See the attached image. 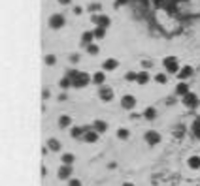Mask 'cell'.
Segmentation results:
<instances>
[{
	"mask_svg": "<svg viewBox=\"0 0 200 186\" xmlns=\"http://www.w3.org/2000/svg\"><path fill=\"white\" fill-rule=\"evenodd\" d=\"M191 74H192V70H191L189 66H187V68H183V70L180 71V79H185V77H189Z\"/></svg>",
	"mask_w": 200,
	"mask_h": 186,
	"instance_id": "obj_9",
	"label": "cell"
},
{
	"mask_svg": "<svg viewBox=\"0 0 200 186\" xmlns=\"http://www.w3.org/2000/svg\"><path fill=\"white\" fill-rule=\"evenodd\" d=\"M134 104H136V100H134L132 96H125L123 98V107H127V109H130Z\"/></svg>",
	"mask_w": 200,
	"mask_h": 186,
	"instance_id": "obj_4",
	"label": "cell"
},
{
	"mask_svg": "<svg viewBox=\"0 0 200 186\" xmlns=\"http://www.w3.org/2000/svg\"><path fill=\"white\" fill-rule=\"evenodd\" d=\"M121 2H127V0H117V4H121Z\"/></svg>",
	"mask_w": 200,
	"mask_h": 186,
	"instance_id": "obj_32",
	"label": "cell"
},
{
	"mask_svg": "<svg viewBox=\"0 0 200 186\" xmlns=\"http://www.w3.org/2000/svg\"><path fill=\"white\" fill-rule=\"evenodd\" d=\"M145 117H147V118H153V117H155V109H147V111H145Z\"/></svg>",
	"mask_w": 200,
	"mask_h": 186,
	"instance_id": "obj_17",
	"label": "cell"
},
{
	"mask_svg": "<svg viewBox=\"0 0 200 186\" xmlns=\"http://www.w3.org/2000/svg\"><path fill=\"white\" fill-rule=\"evenodd\" d=\"M95 21H96V25H98L100 28H104V26L110 25V19H108V17H96Z\"/></svg>",
	"mask_w": 200,
	"mask_h": 186,
	"instance_id": "obj_5",
	"label": "cell"
},
{
	"mask_svg": "<svg viewBox=\"0 0 200 186\" xmlns=\"http://www.w3.org/2000/svg\"><path fill=\"white\" fill-rule=\"evenodd\" d=\"M100 96H102V100H111V88H102Z\"/></svg>",
	"mask_w": 200,
	"mask_h": 186,
	"instance_id": "obj_8",
	"label": "cell"
},
{
	"mask_svg": "<svg viewBox=\"0 0 200 186\" xmlns=\"http://www.w3.org/2000/svg\"><path fill=\"white\" fill-rule=\"evenodd\" d=\"M195 132L200 135V122H195Z\"/></svg>",
	"mask_w": 200,
	"mask_h": 186,
	"instance_id": "obj_26",
	"label": "cell"
},
{
	"mask_svg": "<svg viewBox=\"0 0 200 186\" xmlns=\"http://www.w3.org/2000/svg\"><path fill=\"white\" fill-rule=\"evenodd\" d=\"M191 166H192V167H198V166H200V160H198V158H196V160H191Z\"/></svg>",
	"mask_w": 200,
	"mask_h": 186,
	"instance_id": "obj_23",
	"label": "cell"
},
{
	"mask_svg": "<svg viewBox=\"0 0 200 186\" xmlns=\"http://www.w3.org/2000/svg\"><path fill=\"white\" fill-rule=\"evenodd\" d=\"M89 10H92V11H98V10H100V6H98V4H92Z\"/></svg>",
	"mask_w": 200,
	"mask_h": 186,
	"instance_id": "obj_24",
	"label": "cell"
},
{
	"mask_svg": "<svg viewBox=\"0 0 200 186\" xmlns=\"http://www.w3.org/2000/svg\"><path fill=\"white\" fill-rule=\"evenodd\" d=\"M196 102H198V100H196L195 94H187V96H185V104H187V105H196Z\"/></svg>",
	"mask_w": 200,
	"mask_h": 186,
	"instance_id": "obj_7",
	"label": "cell"
},
{
	"mask_svg": "<svg viewBox=\"0 0 200 186\" xmlns=\"http://www.w3.org/2000/svg\"><path fill=\"white\" fill-rule=\"evenodd\" d=\"M147 79H149V75H147V74H140V75H138V81H140V83H145Z\"/></svg>",
	"mask_w": 200,
	"mask_h": 186,
	"instance_id": "obj_14",
	"label": "cell"
},
{
	"mask_svg": "<svg viewBox=\"0 0 200 186\" xmlns=\"http://www.w3.org/2000/svg\"><path fill=\"white\" fill-rule=\"evenodd\" d=\"M61 124H68V117H62L61 118Z\"/></svg>",
	"mask_w": 200,
	"mask_h": 186,
	"instance_id": "obj_28",
	"label": "cell"
},
{
	"mask_svg": "<svg viewBox=\"0 0 200 186\" xmlns=\"http://www.w3.org/2000/svg\"><path fill=\"white\" fill-rule=\"evenodd\" d=\"M125 186H130V184H125Z\"/></svg>",
	"mask_w": 200,
	"mask_h": 186,
	"instance_id": "obj_33",
	"label": "cell"
},
{
	"mask_svg": "<svg viewBox=\"0 0 200 186\" xmlns=\"http://www.w3.org/2000/svg\"><path fill=\"white\" fill-rule=\"evenodd\" d=\"M177 92H180V94H187V85L180 83V85H177Z\"/></svg>",
	"mask_w": 200,
	"mask_h": 186,
	"instance_id": "obj_11",
	"label": "cell"
},
{
	"mask_svg": "<svg viewBox=\"0 0 200 186\" xmlns=\"http://www.w3.org/2000/svg\"><path fill=\"white\" fill-rule=\"evenodd\" d=\"M72 77H74V85L76 87H85L89 83V75L80 74V71H72Z\"/></svg>",
	"mask_w": 200,
	"mask_h": 186,
	"instance_id": "obj_1",
	"label": "cell"
},
{
	"mask_svg": "<svg viewBox=\"0 0 200 186\" xmlns=\"http://www.w3.org/2000/svg\"><path fill=\"white\" fill-rule=\"evenodd\" d=\"M70 186H80V182H77V181H74V182L70 184Z\"/></svg>",
	"mask_w": 200,
	"mask_h": 186,
	"instance_id": "obj_30",
	"label": "cell"
},
{
	"mask_svg": "<svg viewBox=\"0 0 200 186\" xmlns=\"http://www.w3.org/2000/svg\"><path fill=\"white\" fill-rule=\"evenodd\" d=\"M45 62H47V64H53V62H55V56H53V55L45 56Z\"/></svg>",
	"mask_w": 200,
	"mask_h": 186,
	"instance_id": "obj_20",
	"label": "cell"
},
{
	"mask_svg": "<svg viewBox=\"0 0 200 186\" xmlns=\"http://www.w3.org/2000/svg\"><path fill=\"white\" fill-rule=\"evenodd\" d=\"M145 137H147V141H159V135H157V134H151V132H149Z\"/></svg>",
	"mask_w": 200,
	"mask_h": 186,
	"instance_id": "obj_13",
	"label": "cell"
},
{
	"mask_svg": "<svg viewBox=\"0 0 200 186\" xmlns=\"http://www.w3.org/2000/svg\"><path fill=\"white\" fill-rule=\"evenodd\" d=\"M49 143H51V148H59V143H57V141H53V139H51Z\"/></svg>",
	"mask_w": 200,
	"mask_h": 186,
	"instance_id": "obj_27",
	"label": "cell"
},
{
	"mask_svg": "<svg viewBox=\"0 0 200 186\" xmlns=\"http://www.w3.org/2000/svg\"><path fill=\"white\" fill-rule=\"evenodd\" d=\"M104 68H106V70H115V68H117V60H113V58L106 60V62H104Z\"/></svg>",
	"mask_w": 200,
	"mask_h": 186,
	"instance_id": "obj_6",
	"label": "cell"
},
{
	"mask_svg": "<svg viewBox=\"0 0 200 186\" xmlns=\"http://www.w3.org/2000/svg\"><path fill=\"white\" fill-rule=\"evenodd\" d=\"M95 36H96V38H102V36H104V28H98V30L95 32Z\"/></svg>",
	"mask_w": 200,
	"mask_h": 186,
	"instance_id": "obj_19",
	"label": "cell"
},
{
	"mask_svg": "<svg viewBox=\"0 0 200 186\" xmlns=\"http://www.w3.org/2000/svg\"><path fill=\"white\" fill-rule=\"evenodd\" d=\"M155 79H157V83H164V81H166V75H164V74H159Z\"/></svg>",
	"mask_w": 200,
	"mask_h": 186,
	"instance_id": "obj_15",
	"label": "cell"
},
{
	"mask_svg": "<svg viewBox=\"0 0 200 186\" xmlns=\"http://www.w3.org/2000/svg\"><path fill=\"white\" fill-rule=\"evenodd\" d=\"M87 139H89V141H95L96 135H95V134H87Z\"/></svg>",
	"mask_w": 200,
	"mask_h": 186,
	"instance_id": "obj_25",
	"label": "cell"
},
{
	"mask_svg": "<svg viewBox=\"0 0 200 186\" xmlns=\"http://www.w3.org/2000/svg\"><path fill=\"white\" fill-rule=\"evenodd\" d=\"M59 2H62V4H68V2H70V0H59Z\"/></svg>",
	"mask_w": 200,
	"mask_h": 186,
	"instance_id": "obj_31",
	"label": "cell"
},
{
	"mask_svg": "<svg viewBox=\"0 0 200 186\" xmlns=\"http://www.w3.org/2000/svg\"><path fill=\"white\" fill-rule=\"evenodd\" d=\"M164 66L168 68V71H170V74H176V71H177V64H176V58H172V56L164 58Z\"/></svg>",
	"mask_w": 200,
	"mask_h": 186,
	"instance_id": "obj_2",
	"label": "cell"
},
{
	"mask_svg": "<svg viewBox=\"0 0 200 186\" xmlns=\"http://www.w3.org/2000/svg\"><path fill=\"white\" fill-rule=\"evenodd\" d=\"M127 135H128V134H127L125 130H121V132H119V137H127Z\"/></svg>",
	"mask_w": 200,
	"mask_h": 186,
	"instance_id": "obj_29",
	"label": "cell"
},
{
	"mask_svg": "<svg viewBox=\"0 0 200 186\" xmlns=\"http://www.w3.org/2000/svg\"><path fill=\"white\" fill-rule=\"evenodd\" d=\"M92 79H95V83H104V74H102V71H98V74H95Z\"/></svg>",
	"mask_w": 200,
	"mask_h": 186,
	"instance_id": "obj_10",
	"label": "cell"
},
{
	"mask_svg": "<svg viewBox=\"0 0 200 186\" xmlns=\"http://www.w3.org/2000/svg\"><path fill=\"white\" fill-rule=\"evenodd\" d=\"M127 79H128V81H132V79H138V75H136V74H134V71H130V74H128V75H127Z\"/></svg>",
	"mask_w": 200,
	"mask_h": 186,
	"instance_id": "obj_18",
	"label": "cell"
},
{
	"mask_svg": "<svg viewBox=\"0 0 200 186\" xmlns=\"http://www.w3.org/2000/svg\"><path fill=\"white\" fill-rule=\"evenodd\" d=\"M95 126L98 128V130H100V132H102V130H106V124H104V122H96Z\"/></svg>",
	"mask_w": 200,
	"mask_h": 186,
	"instance_id": "obj_21",
	"label": "cell"
},
{
	"mask_svg": "<svg viewBox=\"0 0 200 186\" xmlns=\"http://www.w3.org/2000/svg\"><path fill=\"white\" fill-rule=\"evenodd\" d=\"M49 25H51L53 28H61L64 25V17L62 15H53L51 19H49Z\"/></svg>",
	"mask_w": 200,
	"mask_h": 186,
	"instance_id": "obj_3",
	"label": "cell"
},
{
	"mask_svg": "<svg viewBox=\"0 0 200 186\" xmlns=\"http://www.w3.org/2000/svg\"><path fill=\"white\" fill-rule=\"evenodd\" d=\"M92 38H95V34H92V32H85L83 34V41H85V44H89Z\"/></svg>",
	"mask_w": 200,
	"mask_h": 186,
	"instance_id": "obj_12",
	"label": "cell"
},
{
	"mask_svg": "<svg viewBox=\"0 0 200 186\" xmlns=\"http://www.w3.org/2000/svg\"><path fill=\"white\" fill-rule=\"evenodd\" d=\"M89 53H91V55H96V53H98V47H96V45H89Z\"/></svg>",
	"mask_w": 200,
	"mask_h": 186,
	"instance_id": "obj_16",
	"label": "cell"
},
{
	"mask_svg": "<svg viewBox=\"0 0 200 186\" xmlns=\"http://www.w3.org/2000/svg\"><path fill=\"white\" fill-rule=\"evenodd\" d=\"M68 85H70V79H62V81H61V87H64V88H66Z\"/></svg>",
	"mask_w": 200,
	"mask_h": 186,
	"instance_id": "obj_22",
	"label": "cell"
}]
</instances>
